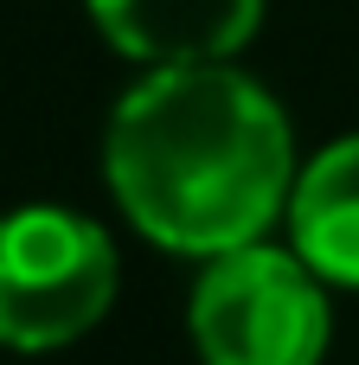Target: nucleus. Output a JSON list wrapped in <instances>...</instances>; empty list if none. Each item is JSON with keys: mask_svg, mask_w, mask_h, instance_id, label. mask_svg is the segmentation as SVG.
<instances>
[{"mask_svg": "<svg viewBox=\"0 0 359 365\" xmlns=\"http://www.w3.org/2000/svg\"><path fill=\"white\" fill-rule=\"evenodd\" d=\"M103 173L141 237L225 257L289 212L295 135L283 103L231 58L154 64L103 128Z\"/></svg>", "mask_w": 359, "mask_h": 365, "instance_id": "1", "label": "nucleus"}, {"mask_svg": "<svg viewBox=\"0 0 359 365\" xmlns=\"http://www.w3.org/2000/svg\"><path fill=\"white\" fill-rule=\"evenodd\" d=\"M328 327L321 276L263 237L212 257L186 302V334L206 365H321Z\"/></svg>", "mask_w": 359, "mask_h": 365, "instance_id": "3", "label": "nucleus"}, {"mask_svg": "<svg viewBox=\"0 0 359 365\" xmlns=\"http://www.w3.org/2000/svg\"><path fill=\"white\" fill-rule=\"evenodd\" d=\"M96 32L135 64H218L263 26V0H90Z\"/></svg>", "mask_w": 359, "mask_h": 365, "instance_id": "4", "label": "nucleus"}, {"mask_svg": "<svg viewBox=\"0 0 359 365\" xmlns=\"http://www.w3.org/2000/svg\"><path fill=\"white\" fill-rule=\"evenodd\" d=\"M109 302L116 244L96 218L64 205H19L0 218V346H71L109 314Z\"/></svg>", "mask_w": 359, "mask_h": 365, "instance_id": "2", "label": "nucleus"}, {"mask_svg": "<svg viewBox=\"0 0 359 365\" xmlns=\"http://www.w3.org/2000/svg\"><path fill=\"white\" fill-rule=\"evenodd\" d=\"M289 244L321 276L359 289V135L328 141L289 186Z\"/></svg>", "mask_w": 359, "mask_h": 365, "instance_id": "5", "label": "nucleus"}]
</instances>
